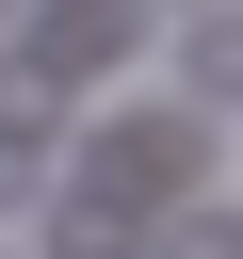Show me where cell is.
Masks as SVG:
<instances>
[{"mask_svg": "<svg viewBox=\"0 0 243 259\" xmlns=\"http://www.w3.org/2000/svg\"><path fill=\"white\" fill-rule=\"evenodd\" d=\"M194 162H211L194 113H113V146L81 162V210H97V227H146L162 194H194Z\"/></svg>", "mask_w": 243, "mask_h": 259, "instance_id": "cell-1", "label": "cell"}, {"mask_svg": "<svg viewBox=\"0 0 243 259\" xmlns=\"http://www.w3.org/2000/svg\"><path fill=\"white\" fill-rule=\"evenodd\" d=\"M16 65H32V81H49V113H65V81H97V65H130V32H113V16H65V32H32Z\"/></svg>", "mask_w": 243, "mask_h": 259, "instance_id": "cell-2", "label": "cell"}, {"mask_svg": "<svg viewBox=\"0 0 243 259\" xmlns=\"http://www.w3.org/2000/svg\"><path fill=\"white\" fill-rule=\"evenodd\" d=\"M49 162H65V113H49V97H0V210L49 194Z\"/></svg>", "mask_w": 243, "mask_h": 259, "instance_id": "cell-3", "label": "cell"}, {"mask_svg": "<svg viewBox=\"0 0 243 259\" xmlns=\"http://www.w3.org/2000/svg\"><path fill=\"white\" fill-rule=\"evenodd\" d=\"M194 97H243V16H211V32L178 49V113H194Z\"/></svg>", "mask_w": 243, "mask_h": 259, "instance_id": "cell-4", "label": "cell"}, {"mask_svg": "<svg viewBox=\"0 0 243 259\" xmlns=\"http://www.w3.org/2000/svg\"><path fill=\"white\" fill-rule=\"evenodd\" d=\"M162 259H243V210H194V227H162Z\"/></svg>", "mask_w": 243, "mask_h": 259, "instance_id": "cell-5", "label": "cell"}]
</instances>
